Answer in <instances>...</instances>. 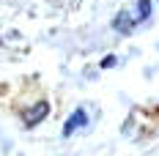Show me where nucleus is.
<instances>
[{"instance_id": "4", "label": "nucleus", "mask_w": 159, "mask_h": 156, "mask_svg": "<svg viewBox=\"0 0 159 156\" xmlns=\"http://www.w3.org/2000/svg\"><path fill=\"white\" fill-rule=\"evenodd\" d=\"M137 8H140V14H137V22H140V19H145V16L151 14V0H140Z\"/></svg>"}, {"instance_id": "2", "label": "nucleus", "mask_w": 159, "mask_h": 156, "mask_svg": "<svg viewBox=\"0 0 159 156\" xmlns=\"http://www.w3.org/2000/svg\"><path fill=\"white\" fill-rule=\"evenodd\" d=\"M88 123V115H85V109L80 107V109H74L71 112V118L66 121V126H63V137H71L77 129H82V126Z\"/></svg>"}, {"instance_id": "5", "label": "nucleus", "mask_w": 159, "mask_h": 156, "mask_svg": "<svg viewBox=\"0 0 159 156\" xmlns=\"http://www.w3.org/2000/svg\"><path fill=\"white\" fill-rule=\"evenodd\" d=\"M112 63H115V58H104V60H102V66H104V69H110Z\"/></svg>"}, {"instance_id": "3", "label": "nucleus", "mask_w": 159, "mask_h": 156, "mask_svg": "<svg viewBox=\"0 0 159 156\" xmlns=\"http://www.w3.org/2000/svg\"><path fill=\"white\" fill-rule=\"evenodd\" d=\"M134 22H137V19H132L126 11H121V14H115V19H112V28H115V30H121V33H129Z\"/></svg>"}, {"instance_id": "1", "label": "nucleus", "mask_w": 159, "mask_h": 156, "mask_svg": "<svg viewBox=\"0 0 159 156\" xmlns=\"http://www.w3.org/2000/svg\"><path fill=\"white\" fill-rule=\"evenodd\" d=\"M47 112H49V104H47V101H39L33 109H25V112H22L25 126H36L39 121H44V118H47Z\"/></svg>"}]
</instances>
